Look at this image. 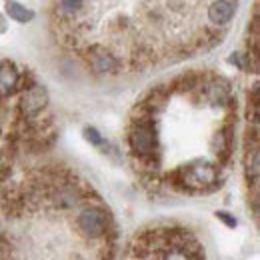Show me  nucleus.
<instances>
[{
    "label": "nucleus",
    "mask_w": 260,
    "mask_h": 260,
    "mask_svg": "<svg viewBox=\"0 0 260 260\" xmlns=\"http://www.w3.org/2000/svg\"><path fill=\"white\" fill-rule=\"evenodd\" d=\"M8 12H10V16H12V18H16V20H20V22H26L28 18H32V12H28V10L20 8V6H18V4H14V2H8Z\"/></svg>",
    "instance_id": "f03ea898"
},
{
    "label": "nucleus",
    "mask_w": 260,
    "mask_h": 260,
    "mask_svg": "<svg viewBox=\"0 0 260 260\" xmlns=\"http://www.w3.org/2000/svg\"><path fill=\"white\" fill-rule=\"evenodd\" d=\"M240 0H52L56 38L96 74L142 72L222 42Z\"/></svg>",
    "instance_id": "f257e3e1"
}]
</instances>
